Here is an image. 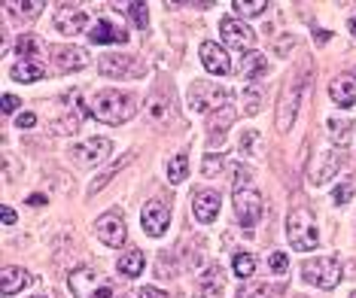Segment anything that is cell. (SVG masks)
Wrapping results in <instances>:
<instances>
[{
	"label": "cell",
	"mask_w": 356,
	"mask_h": 298,
	"mask_svg": "<svg viewBox=\"0 0 356 298\" xmlns=\"http://www.w3.org/2000/svg\"><path fill=\"white\" fill-rule=\"evenodd\" d=\"M232 122H234V107H232V104H225V107H220V110H216V116L210 119V131H213V137L216 134L222 137L232 128Z\"/></svg>",
	"instance_id": "484cf974"
},
{
	"label": "cell",
	"mask_w": 356,
	"mask_h": 298,
	"mask_svg": "<svg viewBox=\"0 0 356 298\" xmlns=\"http://www.w3.org/2000/svg\"><path fill=\"white\" fill-rule=\"evenodd\" d=\"M344 167V149H323L317 156V162H311V171H307V183L311 186H323V183H329L332 176Z\"/></svg>",
	"instance_id": "52a82bcc"
},
{
	"label": "cell",
	"mask_w": 356,
	"mask_h": 298,
	"mask_svg": "<svg viewBox=\"0 0 356 298\" xmlns=\"http://www.w3.org/2000/svg\"><path fill=\"white\" fill-rule=\"evenodd\" d=\"M34 298H46V295H34Z\"/></svg>",
	"instance_id": "bcb514c9"
},
{
	"label": "cell",
	"mask_w": 356,
	"mask_h": 298,
	"mask_svg": "<svg viewBox=\"0 0 356 298\" xmlns=\"http://www.w3.org/2000/svg\"><path fill=\"white\" fill-rule=\"evenodd\" d=\"M220 289H222V268L216 265V268L207 271L204 283H201V292H204V298H220Z\"/></svg>",
	"instance_id": "f1b7e54d"
},
{
	"label": "cell",
	"mask_w": 356,
	"mask_h": 298,
	"mask_svg": "<svg viewBox=\"0 0 356 298\" xmlns=\"http://www.w3.org/2000/svg\"><path fill=\"white\" fill-rule=\"evenodd\" d=\"M98 70L104 76H137L140 67L134 64L131 55H101Z\"/></svg>",
	"instance_id": "e0dca14e"
},
{
	"label": "cell",
	"mask_w": 356,
	"mask_h": 298,
	"mask_svg": "<svg viewBox=\"0 0 356 298\" xmlns=\"http://www.w3.org/2000/svg\"><path fill=\"white\" fill-rule=\"evenodd\" d=\"M28 283H31V274H28L25 268H15V265H6V268L0 271V292H3V298L19 295Z\"/></svg>",
	"instance_id": "ffe728a7"
},
{
	"label": "cell",
	"mask_w": 356,
	"mask_h": 298,
	"mask_svg": "<svg viewBox=\"0 0 356 298\" xmlns=\"http://www.w3.org/2000/svg\"><path fill=\"white\" fill-rule=\"evenodd\" d=\"M232 10L238 15H244V19H250V15H259L268 10V3H265V0H253V3H250V0H234Z\"/></svg>",
	"instance_id": "4dcf8cb0"
},
{
	"label": "cell",
	"mask_w": 356,
	"mask_h": 298,
	"mask_svg": "<svg viewBox=\"0 0 356 298\" xmlns=\"http://www.w3.org/2000/svg\"><path fill=\"white\" fill-rule=\"evenodd\" d=\"M186 174H189V156H186V152H177L171 162H168V180H171V183H183Z\"/></svg>",
	"instance_id": "4316f807"
},
{
	"label": "cell",
	"mask_w": 356,
	"mask_h": 298,
	"mask_svg": "<svg viewBox=\"0 0 356 298\" xmlns=\"http://www.w3.org/2000/svg\"><path fill=\"white\" fill-rule=\"evenodd\" d=\"M6 10H15L19 15H25V19H37L43 3H40V0H34V3H6Z\"/></svg>",
	"instance_id": "d6a6232c"
},
{
	"label": "cell",
	"mask_w": 356,
	"mask_h": 298,
	"mask_svg": "<svg viewBox=\"0 0 356 298\" xmlns=\"http://www.w3.org/2000/svg\"><path fill=\"white\" fill-rule=\"evenodd\" d=\"M329 128H332V134H335V137H341V140H344V137H347V125L341 122V125H338L335 122V119H332V122H329Z\"/></svg>",
	"instance_id": "b9f144b4"
},
{
	"label": "cell",
	"mask_w": 356,
	"mask_h": 298,
	"mask_svg": "<svg viewBox=\"0 0 356 298\" xmlns=\"http://www.w3.org/2000/svg\"><path fill=\"white\" fill-rule=\"evenodd\" d=\"M353 195V183H344V186H338L335 192H332V198H335V204H347Z\"/></svg>",
	"instance_id": "e575fe53"
},
{
	"label": "cell",
	"mask_w": 356,
	"mask_h": 298,
	"mask_svg": "<svg viewBox=\"0 0 356 298\" xmlns=\"http://www.w3.org/2000/svg\"><path fill=\"white\" fill-rule=\"evenodd\" d=\"M229 104V92L216 83H207V79H195L189 85V107L195 113H207V110H220Z\"/></svg>",
	"instance_id": "8992f818"
},
{
	"label": "cell",
	"mask_w": 356,
	"mask_h": 298,
	"mask_svg": "<svg viewBox=\"0 0 356 298\" xmlns=\"http://www.w3.org/2000/svg\"><path fill=\"white\" fill-rule=\"evenodd\" d=\"M147 113H149V119H156V122H165V119L171 116V101H165V98H159V94H152L149 104H147Z\"/></svg>",
	"instance_id": "f546056e"
},
{
	"label": "cell",
	"mask_w": 356,
	"mask_h": 298,
	"mask_svg": "<svg viewBox=\"0 0 356 298\" xmlns=\"http://www.w3.org/2000/svg\"><path fill=\"white\" fill-rule=\"evenodd\" d=\"M244 298H259V295H244Z\"/></svg>",
	"instance_id": "f6af8a7d"
},
{
	"label": "cell",
	"mask_w": 356,
	"mask_h": 298,
	"mask_svg": "<svg viewBox=\"0 0 356 298\" xmlns=\"http://www.w3.org/2000/svg\"><path fill=\"white\" fill-rule=\"evenodd\" d=\"M244 113H247V116H256V113H259V94L253 92V88H250L247 98H244Z\"/></svg>",
	"instance_id": "8d00e7d4"
},
{
	"label": "cell",
	"mask_w": 356,
	"mask_h": 298,
	"mask_svg": "<svg viewBox=\"0 0 356 298\" xmlns=\"http://www.w3.org/2000/svg\"><path fill=\"white\" fill-rule=\"evenodd\" d=\"M140 222L149 238H161L168 231V222H171V207L165 201H149L140 213Z\"/></svg>",
	"instance_id": "8fae6325"
},
{
	"label": "cell",
	"mask_w": 356,
	"mask_h": 298,
	"mask_svg": "<svg viewBox=\"0 0 356 298\" xmlns=\"http://www.w3.org/2000/svg\"><path fill=\"white\" fill-rule=\"evenodd\" d=\"M119 274L122 277H140V271H143V253L140 249H128V253L119 256Z\"/></svg>",
	"instance_id": "7402d4cb"
},
{
	"label": "cell",
	"mask_w": 356,
	"mask_h": 298,
	"mask_svg": "<svg viewBox=\"0 0 356 298\" xmlns=\"http://www.w3.org/2000/svg\"><path fill=\"white\" fill-rule=\"evenodd\" d=\"M134 113H137V101L125 92H116V88H104L88 101V116H95L98 122L107 125H122L128 119H134Z\"/></svg>",
	"instance_id": "6da1fadb"
},
{
	"label": "cell",
	"mask_w": 356,
	"mask_h": 298,
	"mask_svg": "<svg viewBox=\"0 0 356 298\" xmlns=\"http://www.w3.org/2000/svg\"><path fill=\"white\" fill-rule=\"evenodd\" d=\"M201 64L210 70V74H216V76H225V74H232V61H229V55H225L222 46H216L213 40H204L201 43Z\"/></svg>",
	"instance_id": "5bb4252c"
},
{
	"label": "cell",
	"mask_w": 356,
	"mask_h": 298,
	"mask_svg": "<svg viewBox=\"0 0 356 298\" xmlns=\"http://www.w3.org/2000/svg\"><path fill=\"white\" fill-rule=\"evenodd\" d=\"M34 125H37L34 113H22V116H19V128H34Z\"/></svg>",
	"instance_id": "f35d334b"
},
{
	"label": "cell",
	"mask_w": 356,
	"mask_h": 298,
	"mask_svg": "<svg viewBox=\"0 0 356 298\" xmlns=\"http://www.w3.org/2000/svg\"><path fill=\"white\" fill-rule=\"evenodd\" d=\"M55 67L64 70V74H70V70H83L88 64V52L83 46H52L49 49Z\"/></svg>",
	"instance_id": "4fadbf2b"
},
{
	"label": "cell",
	"mask_w": 356,
	"mask_h": 298,
	"mask_svg": "<svg viewBox=\"0 0 356 298\" xmlns=\"http://www.w3.org/2000/svg\"><path fill=\"white\" fill-rule=\"evenodd\" d=\"M220 34H222L225 43L234 46V49H250V46L256 43V34L247 25H241L238 19H222L220 22Z\"/></svg>",
	"instance_id": "2e32d148"
},
{
	"label": "cell",
	"mask_w": 356,
	"mask_h": 298,
	"mask_svg": "<svg viewBox=\"0 0 356 298\" xmlns=\"http://www.w3.org/2000/svg\"><path fill=\"white\" fill-rule=\"evenodd\" d=\"M0 220H3V225H15V210L13 207H3V210H0Z\"/></svg>",
	"instance_id": "60d3db41"
},
{
	"label": "cell",
	"mask_w": 356,
	"mask_h": 298,
	"mask_svg": "<svg viewBox=\"0 0 356 298\" xmlns=\"http://www.w3.org/2000/svg\"><path fill=\"white\" fill-rule=\"evenodd\" d=\"M95 235H98L101 244H107V247H122L125 244V238H128V231H125V220H122V213H104L98 222H95Z\"/></svg>",
	"instance_id": "30bf717a"
},
{
	"label": "cell",
	"mask_w": 356,
	"mask_h": 298,
	"mask_svg": "<svg viewBox=\"0 0 356 298\" xmlns=\"http://www.w3.org/2000/svg\"><path fill=\"white\" fill-rule=\"evenodd\" d=\"M232 268H234V274H238L241 280H250V277L256 274V259H253V253H234Z\"/></svg>",
	"instance_id": "83f0119b"
},
{
	"label": "cell",
	"mask_w": 356,
	"mask_h": 298,
	"mask_svg": "<svg viewBox=\"0 0 356 298\" xmlns=\"http://www.w3.org/2000/svg\"><path fill=\"white\" fill-rule=\"evenodd\" d=\"M220 192L216 189H201L195 192V198H192V213H195L198 222H213L216 216H220Z\"/></svg>",
	"instance_id": "9a60e30c"
},
{
	"label": "cell",
	"mask_w": 356,
	"mask_h": 298,
	"mask_svg": "<svg viewBox=\"0 0 356 298\" xmlns=\"http://www.w3.org/2000/svg\"><path fill=\"white\" fill-rule=\"evenodd\" d=\"M10 76L15 79V83H37V79L46 76V64L43 61H22L19 58L13 64Z\"/></svg>",
	"instance_id": "44dd1931"
},
{
	"label": "cell",
	"mask_w": 356,
	"mask_h": 298,
	"mask_svg": "<svg viewBox=\"0 0 356 298\" xmlns=\"http://www.w3.org/2000/svg\"><path fill=\"white\" fill-rule=\"evenodd\" d=\"M220 167H222V158L220 156H207L201 171H204V176H213V174H220Z\"/></svg>",
	"instance_id": "d590c367"
},
{
	"label": "cell",
	"mask_w": 356,
	"mask_h": 298,
	"mask_svg": "<svg viewBox=\"0 0 356 298\" xmlns=\"http://www.w3.org/2000/svg\"><path fill=\"white\" fill-rule=\"evenodd\" d=\"M28 204H31V207H43V204H46V198H43V195H31V198H28Z\"/></svg>",
	"instance_id": "7bdbcfd3"
},
{
	"label": "cell",
	"mask_w": 356,
	"mask_h": 298,
	"mask_svg": "<svg viewBox=\"0 0 356 298\" xmlns=\"http://www.w3.org/2000/svg\"><path fill=\"white\" fill-rule=\"evenodd\" d=\"M67 286L74 298H116V289L107 277H101L95 268H76L67 277Z\"/></svg>",
	"instance_id": "277c9868"
},
{
	"label": "cell",
	"mask_w": 356,
	"mask_h": 298,
	"mask_svg": "<svg viewBox=\"0 0 356 298\" xmlns=\"http://www.w3.org/2000/svg\"><path fill=\"white\" fill-rule=\"evenodd\" d=\"M88 40H92V43H128V34L119 22L98 19L92 25V31H88Z\"/></svg>",
	"instance_id": "ac0fdd59"
},
{
	"label": "cell",
	"mask_w": 356,
	"mask_h": 298,
	"mask_svg": "<svg viewBox=\"0 0 356 298\" xmlns=\"http://www.w3.org/2000/svg\"><path fill=\"white\" fill-rule=\"evenodd\" d=\"M247 176H250V171H238V183H234V213H238V220H241V229L250 235V231L256 229V222L262 220L265 204H262V195L247 186Z\"/></svg>",
	"instance_id": "7a4b0ae2"
},
{
	"label": "cell",
	"mask_w": 356,
	"mask_h": 298,
	"mask_svg": "<svg viewBox=\"0 0 356 298\" xmlns=\"http://www.w3.org/2000/svg\"><path fill=\"white\" fill-rule=\"evenodd\" d=\"M19 58L22 61H40L43 58V43L34 34H22L19 37Z\"/></svg>",
	"instance_id": "cb8c5ba5"
},
{
	"label": "cell",
	"mask_w": 356,
	"mask_h": 298,
	"mask_svg": "<svg viewBox=\"0 0 356 298\" xmlns=\"http://www.w3.org/2000/svg\"><path fill=\"white\" fill-rule=\"evenodd\" d=\"M286 238H289V247L298 249V253H307V249H317L320 244V231H317V222L307 207H296L286 220Z\"/></svg>",
	"instance_id": "3957f363"
},
{
	"label": "cell",
	"mask_w": 356,
	"mask_h": 298,
	"mask_svg": "<svg viewBox=\"0 0 356 298\" xmlns=\"http://www.w3.org/2000/svg\"><path fill=\"white\" fill-rule=\"evenodd\" d=\"M265 67H268V64H265V55H259V52H247L244 58H241V74H244L250 83L262 76Z\"/></svg>",
	"instance_id": "603a6c76"
},
{
	"label": "cell",
	"mask_w": 356,
	"mask_h": 298,
	"mask_svg": "<svg viewBox=\"0 0 356 298\" xmlns=\"http://www.w3.org/2000/svg\"><path fill=\"white\" fill-rule=\"evenodd\" d=\"M140 298H168L165 292H161V289H152V286H143L140 289Z\"/></svg>",
	"instance_id": "ab89813d"
},
{
	"label": "cell",
	"mask_w": 356,
	"mask_h": 298,
	"mask_svg": "<svg viewBox=\"0 0 356 298\" xmlns=\"http://www.w3.org/2000/svg\"><path fill=\"white\" fill-rule=\"evenodd\" d=\"M19 107H22V101L15 94H3V116H13Z\"/></svg>",
	"instance_id": "74e56055"
},
{
	"label": "cell",
	"mask_w": 356,
	"mask_h": 298,
	"mask_svg": "<svg viewBox=\"0 0 356 298\" xmlns=\"http://www.w3.org/2000/svg\"><path fill=\"white\" fill-rule=\"evenodd\" d=\"M125 13L131 15V22H134V28H147L149 25V13H147V3H125Z\"/></svg>",
	"instance_id": "1f68e13d"
},
{
	"label": "cell",
	"mask_w": 356,
	"mask_h": 298,
	"mask_svg": "<svg viewBox=\"0 0 356 298\" xmlns=\"http://www.w3.org/2000/svg\"><path fill=\"white\" fill-rule=\"evenodd\" d=\"M110 149H113V143L107 140V137H88V140L76 143V147L70 149V156H74L76 165L92 167V165H101L104 158L110 156Z\"/></svg>",
	"instance_id": "9c48e42d"
},
{
	"label": "cell",
	"mask_w": 356,
	"mask_h": 298,
	"mask_svg": "<svg viewBox=\"0 0 356 298\" xmlns=\"http://www.w3.org/2000/svg\"><path fill=\"white\" fill-rule=\"evenodd\" d=\"M131 158H134V156H122V158H119V162H113V165H110L104 174L95 176V183H92V186H88V195H98V192H101L104 186H107V183L113 180V176H116V174L122 171V167H125L128 162H131Z\"/></svg>",
	"instance_id": "d4e9b609"
},
{
	"label": "cell",
	"mask_w": 356,
	"mask_h": 298,
	"mask_svg": "<svg viewBox=\"0 0 356 298\" xmlns=\"http://www.w3.org/2000/svg\"><path fill=\"white\" fill-rule=\"evenodd\" d=\"M302 277L320 289H335L341 283V265H338V259H332V256L307 259V262H302Z\"/></svg>",
	"instance_id": "5b68a950"
},
{
	"label": "cell",
	"mask_w": 356,
	"mask_h": 298,
	"mask_svg": "<svg viewBox=\"0 0 356 298\" xmlns=\"http://www.w3.org/2000/svg\"><path fill=\"white\" fill-rule=\"evenodd\" d=\"M347 25H350V34H353V37H356V13H353V15H350V22H347Z\"/></svg>",
	"instance_id": "ee69618b"
},
{
	"label": "cell",
	"mask_w": 356,
	"mask_h": 298,
	"mask_svg": "<svg viewBox=\"0 0 356 298\" xmlns=\"http://www.w3.org/2000/svg\"><path fill=\"white\" fill-rule=\"evenodd\" d=\"M268 265H271V271H274V274H286V271H289V259H286V253H271Z\"/></svg>",
	"instance_id": "836d02e7"
},
{
	"label": "cell",
	"mask_w": 356,
	"mask_h": 298,
	"mask_svg": "<svg viewBox=\"0 0 356 298\" xmlns=\"http://www.w3.org/2000/svg\"><path fill=\"white\" fill-rule=\"evenodd\" d=\"M329 94L338 107H353L356 104V76H350V74L335 76L329 83Z\"/></svg>",
	"instance_id": "d6986e66"
},
{
	"label": "cell",
	"mask_w": 356,
	"mask_h": 298,
	"mask_svg": "<svg viewBox=\"0 0 356 298\" xmlns=\"http://www.w3.org/2000/svg\"><path fill=\"white\" fill-rule=\"evenodd\" d=\"M86 25H88V19L76 3H61L58 10H55V28H58L61 34H70V37L83 34Z\"/></svg>",
	"instance_id": "7c38bea8"
},
{
	"label": "cell",
	"mask_w": 356,
	"mask_h": 298,
	"mask_svg": "<svg viewBox=\"0 0 356 298\" xmlns=\"http://www.w3.org/2000/svg\"><path fill=\"white\" fill-rule=\"evenodd\" d=\"M302 88H305V76L289 79V85L283 88L280 94V107H277V131L286 134L296 122V113H298V101H302Z\"/></svg>",
	"instance_id": "ba28073f"
}]
</instances>
